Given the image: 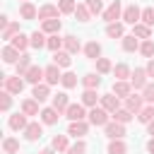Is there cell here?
Instances as JSON below:
<instances>
[{
    "label": "cell",
    "instance_id": "obj_1",
    "mask_svg": "<svg viewBox=\"0 0 154 154\" xmlns=\"http://www.w3.org/2000/svg\"><path fill=\"white\" fill-rule=\"evenodd\" d=\"M89 120L94 123V125H106L108 123V116H106V111L103 108H91V113H89Z\"/></svg>",
    "mask_w": 154,
    "mask_h": 154
},
{
    "label": "cell",
    "instance_id": "obj_2",
    "mask_svg": "<svg viewBox=\"0 0 154 154\" xmlns=\"http://www.w3.org/2000/svg\"><path fill=\"white\" fill-rule=\"evenodd\" d=\"M41 77H46V70L36 67V65H31V67L26 70V79H29L31 84H38V82H41Z\"/></svg>",
    "mask_w": 154,
    "mask_h": 154
},
{
    "label": "cell",
    "instance_id": "obj_3",
    "mask_svg": "<svg viewBox=\"0 0 154 154\" xmlns=\"http://www.w3.org/2000/svg\"><path fill=\"white\" fill-rule=\"evenodd\" d=\"M67 118L75 123V120H82L84 118V108H82V103H70L67 106Z\"/></svg>",
    "mask_w": 154,
    "mask_h": 154
},
{
    "label": "cell",
    "instance_id": "obj_4",
    "mask_svg": "<svg viewBox=\"0 0 154 154\" xmlns=\"http://www.w3.org/2000/svg\"><path fill=\"white\" fill-rule=\"evenodd\" d=\"M106 135L113 137V140H120V137L125 135V128H123L120 123H108V125H106Z\"/></svg>",
    "mask_w": 154,
    "mask_h": 154
},
{
    "label": "cell",
    "instance_id": "obj_5",
    "mask_svg": "<svg viewBox=\"0 0 154 154\" xmlns=\"http://www.w3.org/2000/svg\"><path fill=\"white\" fill-rule=\"evenodd\" d=\"M5 89H7V91H17V94H19V91L24 89V82H22L19 77H5Z\"/></svg>",
    "mask_w": 154,
    "mask_h": 154
},
{
    "label": "cell",
    "instance_id": "obj_6",
    "mask_svg": "<svg viewBox=\"0 0 154 154\" xmlns=\"http://www.w3.org/2000/svg\"><path fill=\"white\" fill-rule=\"evenodd\" d=\"M38 19H58V7H53V5H46V7H41L38 10Z\"/></svg>",
    "mask_w": 154,
    "mask_h": 154
},
{
    "label": "cell",
    "instance_id": "obj_7",
    "mask_svg": "<svg viewBox=\"0 0 154 154\" xmlns=\"http://www.w3.org/2000/svg\"><path fill=\"white\" fill-rule=\"evenodd\" d=\"M118 14H120V2H118V0H116V2H113V5H111V7H108V10H106V12H103V19H106V22H111V24H113V22H116V19H118Z\"/></svg>",
    "mask_w": 154,
    "mask_h": 154
},
{
    "label": "cell",
    "instance_id": "obj_8",
    "mask_svg": "<svg viewBox=\"0 0 154 154\" xmlns=\"http://www.w3.org/2000/svg\"><path fill=\"white\" fill-rule=\"evenodd\" d=\"M123 17H125L128 24H137V19L142 17V12H140L135 5H130V7H125V14H123Z\"/></svg>",
    "mask_w": 154,
    "mask_h": 154
},
{
    "label": "cell",
    "instance_id": "obj_9",
    "mask_svg": "<svg viewBox=\"0 0 154 154\" xmlns=\"http://www.w3.org/2000/svg\"><path fill=\"white\" fill-rule=\"evenodd\" d=\"M101 106H103L106 111L116 113V111H118V99H116L113 94H106V96H101Z\"/></svg>",
    "mask_w": 154,
    "mask_h": 154
},
{
    "label": "cell",
    "instance_id": "obj_10",
    "mask_svg": "<svg viewBox=\"0 0 154 154\" xmlns=\"http://www.w3.org/2000/svg\"><path fill=\"white\" fill-rule=\"evenodd\" d=\"M46 79H48V84H58V82L63 79V75L58 72V65H51V67H46Z\"/></svg>",
    "mask_w": 154,
    "mask_h": 154
},
{
    "label": "cell",
    "instance_id": "obj_11",
    "mask_svg": "<svg viewBox=\"0 0 154 154\" xmlns=\"http://www.w3.org/2000/svg\"><path fill=\"white\" fill-rule=\"evenodd\" d=\"M67 106H70V103H67V94H55V96H53V108H55L58 113H60L63 108H67Z\"/></svg>",
    "mask_w": 154,
    "mask_h": 154
},
{
    "label": "cell",
    "instance_id": "obj_12",
    "mask_svg": "<svg viewBox=\"0 0 154 154\" xmlns=\"http://www.w3.org/2000/svg\"><path fill=\"white\" fill-rule=\"evenodd\" d=\"M70 135H75V137H82V135H87V123H82V120H75V123L70 125Z\"/></svg>",
    "mask_w": 154,
    "mask_h": 154
},
{
    "label": "cell",
    "instance_id": "obj_13",
    "mask_svg": "<svg viewBox=\"0 0 154 154\" xmlns=\"http://www.w3.org/2000/svg\"><path fill=\"white\" fill-rule=\"evenodd\" d=\"M53 63H55V65H60V67H67V65H70V53L55 51V55H53Z\"/></svg>",
    "mask_w": 154,
    "mask_h": 154
},
{
    "label": "cell",
    "instance_id": "obj_14",
    "mask_svg": "<svg viewBox=\"0 0 154 154\" xmlns=\"http://www.w3.org/2000/svg\"><path fill=\"white\" fill-rule=\"evenodd\" d=\"M22 111H24L26 116H36V113H38V101H36V99H34V101H31V99L24 101V103H22Z\"/></svg>",
    "mask_w": 154,
    "mask_h": 154
},
{
    "label": "cell",
    "instance_id": "obj_15",
    "mask_svg": "<svg viewBox=\"0 0 154 154\" xmlns=\"http://www.w3.org/2000/svg\"><path fill=\"white\" fill-rule=\"evenodd\" d=\"M41 118H43V123L51 125V123L58 120V111H55V108H43V111H41Z\"/></svg>",
    "mask_w": 154,
    "mask_h": 154
},
{
    "label": "cell",
    "instance_id": "obj_16",
    "mask_svg": "<svg viewBox=\"0 0 154 154\" xmlns=\"http://www.w3.org/2000/svg\"><path fill=\"white\" fill-rule=\"evenodd\" d=\"M144 77H147V70H135L132 72V87H144Z\"/></svg>",
    "mask_w": 154,
    "mask_h": 154
},
{
    "label": "cell",
    "instance_id": "obj_17",
    "mask_svg": "<svg viewBox=\"0 0 154 154\" xmlns=\"http://www.w3.org/2000/svg\"><path fill=\"white\" fill-rule=\"evenodd\" d=\"M34 99H36V101L48 99V87H46V84H36V87H34Z\"/></svg>",
    "mask_w": 154,
    "mask_h": 154
},
{
    "label": "cell",
    "instance_id": "obj_18",
    "mask_svg": "<svg viewBox=\"0 0 154 154\" xmlns=\"http://www.w3.org/2000/svg\"><path fill=\"white\" fill-rule=\"evenodd\" d=\"M26 137H29V140H38V137H41V125H38V123L26 125Z\"/></svg>",
    "mask_w": 154,
    "mask_h": 154
},
{
    "label": "cell",
    "instance_id": "obj_19",
    "mask_svg": "<svg viewBox=\"0 0 154 154\" xmlns=\"http://www.w3.org/2000/svg\"><path fill=\"white\" fill-rule=\"evenodd\" d=\"M31 46L34 48H43V46H48V41H43V34L41 31H34L31 34Z\"/></svg>",
    "mask_w": 154,
    "mask_h": 154
},
{
    "label": "cell",
    "instance_id": "obj_20",
    "mask_svg": "<svg viewBox=\"0 0 154 154\" xmlns=\"http://www.w3.org/2000/svg\"><path fill=\"white\" fill-rule=\"evenodd\" d=\"M84 51H87V55H89V58H94V60H96V58H99V53H101V46H99L96 41H91V43H87V48H84Z\"/></svg>",
    "mask_w": 154,
    "mask_h": 154
},
{
    "label": "cell",
    "instance_id": "obj_21",
    "mask_svg": "<svg viewBox=\"0 0 154 154\" xmlns=\"http://www.w3.org/2000/svg\"><path fill=\"white\" fill-rule=\"evenodd\" d=\"M2 60H5V63H14V60H17V48H14V46H7V48L2 51Z\"/></svg>",
    "mask_w": 154,
    "mask_h": 154
},
{
    "label": "cell",
    "instance_id": "obj_22",
    "mask_svg": "<svg viewBox=\"0 0 154 154\" xmlns=\"http://www.w3.org/2000/svg\"><path fill=\"white\" fill-rule=\"evenodd\" d=\"M2 149H5L7 154H14V152L19 149V142H17V140H12V137H7V140L2 142Z\"/></svg>",
    "mask_w": 154,
    "mask_h": 154
},
{
    "label": "cell",
    "instance_id": "obj_23",
    "mask_svg": "<svg viewBox=\"0 0 154 154\" xmlns=\"http://www.w3.org/2000/svg\"><path fill=\"white\" fill-rule=\"evenodd\" d=\"M22 17H24V19H34V17H36V10H34L31 2H24V5H22Z\"/></svg>",
    "mask_w": 154,
    "mask_h": 154
},
{
    "label": "cell",
    "instance_id": "obj_24",
    "mask_svg": "<svg viewBox=\"0 0 154 154\" xmlns=\"http://www.w3.org/2000/svg\"><path fill=\"white\" fill-rule=\"evenodd\" d=\"M106 34H108L111 38H116V36H123V26L113 22V24H108V26H106Z\"/></svg>",
    "mask_w": 154,
    "mask_h": 154
},
{
    "label": "cell",
    "instance_id": "obj_25",
    "mask_svg": "<svg viewBox=\"0 0 154 154\" xmlns=\"http://www.w3.org/2000/svg\"><path fill=\"white\" fill-rule=\"evenodd\" d=\"M82 103L94 106V103H96V91H94V89H87V91L82 94Z\"/></svg>",
    "mask_w": 154,
    "mask_h": 154
},
{
    "label": "cell",
    "instance_id": "obj_26",
    "mask_svg": "<svg viewBox=\"0 0 154 154\" xmlns=\"http://www.w3.org/2000/svg\"><path fill=\"white\" fill-rule=\"evenodd\" d=\"M24 125H26L24 116H19V113H17V116H12V118H10V128H12V130H19V128H24Z\"/></svg>",
    "mask_w": 154,
    "mask_h": 154
},
{
    "label": "cell",
    "instance_id": "obj_27",
    "mask_svg": "<svg viewBox=\"0 0 154 154\" xmlns=\"http://www.w3.org/2000/svg\"><path fill=\"white\" fill-rule=\"evenodd\" d=\"M75 14L82 19V22H87L89 19V14H91V10L87 7V5H77V10H75Z\"/></svg>",
    "mask_w": 154,
    "mask_h": 154
},
{
    "label": "cell",
    "instance_id": "obj_28",
    "mask_svg": "<svg viewBox=\"0 0 154 154\" xmlns=\"http://www.w3.org/2000/svg\"><path fill=\"white\" fill-rule=\"evenodd\" d=\"M58 29H60V19H46V22H43V31H51V34H53V31H58Z\"/></svg>",
    "mask_w": 154,
    "mask_h": 154
},
{
    "label": "cell",
    "instance_id": "obj_29",
    "mask_svg": "<svg viewBox=\"0 0 154 154\" xmlns=\"http://www.w3.org/2000/svg\"><path fill=\"white\" fill-rule=\"evenodd\" d=\"M65 46H67L70 53H77V51H79V41H77L75 36H65Z\"/></svg>",
    "mask_w": 154,
    "mask_h": 154
},
{
    "label": "cell",
    "instance_id": "obj_30",
    "mask_svg": "<svg viewBox=\"0 0 154 154\" xmlns=\"http://www.w3.org/2000/svg\"><path fill=\"white\" fill-rule=\"evenodd\" d=\"M128 111H130V113H132V111H142L140 96H130V99H128Z\"/></svg>",
    "mask_w": 154,
    "mask_h": 154
},
{
    "label": "cell",
    "instance_id": "obj_31",
    "mask_svg": "<svg viewBox=\"0 0 154 154\" xmlns=\"http://www.w3.org/2000/svg\"><path fill=\"white\" fill-rule=\"evenodd\" d=\"M29 63H31V58H29V55H22V58H19V63H17V70H19V75H22V72L26 75V70H29Z\"/></svg>",
    "mask_w": 154,
    "mask_h": 154
},
{
    "label": "cell",
    "instance_id": "obj_32",
    "mask_svg": "<svg viewBox=\"0 0 154 154\" xmlns=\"http://www.w3.org/2000/svg\"><path fill=\"white\" fill-rule=\"evenodd\" d=\"M99 82H101V77H96V75H87V77H84V87H87V89L99 87Z\"/></svg>",
    "mask_w": 154,
    "mask_h": 154
},
{
    "label": "cell",
    "instance_id": "obj_33",
    "mask_svg": "<svg viewBox=\"0 0 154 154\" xmlns=\"http://www.w3.org/2000/svg\"><path fill=\"white\" fill-rule=\"evenodd\" d=\"M113 91H116L118 96H128V94H130V84H125V82H118V84L113 87Z\"/></svg>",
    "mask_w": 154,
    "mask_h": 154
},
{
    "label": "cell",
    "instance_id": "obj_34",
    "mask_svg": "<svg viewBox=\"0 0 154 154\" xmlns=\"http://www.w3.org/2000/svg\"><path fill=\"white\" fill-rule=\"evenodd\" d=\"M152 118H154V108L147 106V108L140 111V120H142V123H152Z\"/></svg>",
    "mask_w": 154,
    "mask_h": 154
},
{
    "label": "cell",
    "instance_id": "obj_35",
    "mask_svg": "<svg viewBox=\"0 0 154 154\" xmlns=\"http://www.w3.org/2000/svg\"><path fill=\"white\" fill-rule=\"evenodd\" d=\"M108 154H125V144L118 140V142H111V147H108Z\"/></svg>",
    "mask_w": 154,
    "mask_h": 154
},
{
    "label": "cell",
    "instance_id": "obj_36",
    "mask_svg": "<svg viewBox=\"0 0 154 154\" xmlns=\"http://www.w3.org/2000/svg\"><path fill=\"white\" fill-rule=\"evenodd\" d=\"M19 31V24H5V31H2V38H14L12 34Z\"/></svg>",
    "mask_w": 154,
    "mask_h": 154
},
{
    "label": "cell",
    "instance_id": "obj_37",
    "mask_svg": "<svg viewBox=\"0 0 154 154\" xmlns=\"http://www.w3.org/2000/svg\"><path fill=\"white\" fill-rule=\"evenodd\" d=\"M123 48H125V51H135V48H137V38H135V36H125V38H123Z\"/></svg>",
    "mask_w": 154,
    "mask_h": 154
},
{
    "label": "cell",
    "instance_id": "obj_38",
    "mask_svg": "<svg viewBox=\"0 0 154 154\" xmlns=\"http://www.w3.org/2000/svg\"><path fill=\"white\" fill-rule=\"evenodd\" d=\"M60 82H63V84H65V87H67V89H70V87H75V84H77V77H75V75H72V72H65V75H63V79H60Z\"/></svg>",
    "mask_w": 154,
    "mask_h": 154
},
{
    "label": "cell",
    "instance_id": "obj_39",
    "mask_svg": "<svg viewBox=\"0 0 154 154\" xmlns=\"http://www.w3.org/2000/svg\"><path fill=\"white\" fill-rule=\"evenodd\" d=\"M135 36L147 38V36H149V26H147V24H135Z\"/></svg>",
    "mask_w": 154,
    "mask_h": 154
},
{
    "label": "cell",
    "instance_id": "obj_40",
    "mask_svg": "<svg viewBox=\"0 0 154 154\" xmlns=\"http://www.w3.org/2000/svg\"><path fill=\"white\" fill-rule=\"evenodd\" d=\"M12 46H14V48H19V51H22V48H26V36L17 34V36L12 38Z\"/></svg>",
    "mask_w": 154,
    "mask_h": 154
},
{
    "label": "cell",
    "instance_id": "obj_41",
    "mask_svg": "<svg viewBox=\"0 0 154 154\" xmlns=\"http://www.w3.org/2000/svg\"><path fill=\"white\" fill-rule=\"evenodd\" d=\"M63 43H65V38H58V36H51V38H48V48H51V51H58Z\"/></svg>",
    "mask_w": 154,
    "mask_h": 154
},
{
    "label": "cell",
    "instance_id": "obj_42",
    "mask_svg": "<svg viewBox=\"0 0 154 154\" xmlns=\"http://www.w3.org/2000/svg\"><path fill=\"white\" fill-rule=\"evenodd\" d=\"M113 118H116L118 123H128L132 116H130V111H116V113H113Z\"/></svg>",
    "mask_w": 154,
    "mask_h": 154
},
{
    "label": "cell",
    "instance_id": "obj_43",
    "mask_svg": "<svg viewBox=\"0 0 154 154\" xmlns=\"http://www.w3.org/2000/svg\"><path fill=\"white\" fill-rule=\"evenodd\" d=\"M142 19H144V24H147V26H152V24H154V10H152V7H147V10L142 12Z\"/></svg>",
    "mask_w": 154,
    "mask_h": 154
},
{
    "label": "cell",
    "instance_id": "obj_44",
    "mask_svg": "<svg viewBox=\"0 0 154 154\" xmlns=\"http://www.w3.org/2000/svg\"><path fill=\"white\" fill-rule=\"evenodd\" d=\"M96 70H99V72H108V70H111V63H108L106 58H99V60H96Z\"/></svg>",
    "mask_w": 154,
    "mask_h": 154
},
{
    "label": "cell",
    "instance_id": "obj_45",
    "mask_svg": "<svg viewBox=\"0 0 154 154\" xmlns=\"http://www.w3.org/2000/svg\"><path fill=\"white\" fill-rule=\"evenodd\" d=\"M142 53H144L147 58H152V55H154V41H144V43H142Z\"/></svg>",
    "mask_w": 154,
    "mask_h": 154
},
{
    "label": "cell",
    "instance_id": "obj_46",
    "mask_svg": "<svg viewBox=\"0 0 154 154\" xmlns=\"http://www.w3.org/2000/svg\"><path fill=\"white\" fill-rule=\"evenodd\" d=\"M60 10L63 12H75L77 7H75V0H60Z\"/></svg>",
    "mask_w": 154,
    "mask_h": 154
},
{
    "label": "cell",
    "instance_id": "obj_47",
    "mask_svg": "<svg viewBox=\"0 0 154 154\" xmlns=\"http://www.w3.org/2000/svg\"><path fill=\"white\" fill-rule=\"evenodd\" d=\"M67 147V140L63 137V135H58L55 140H53V149H65Z\"/></svg>",
    "mask_w": 154,
    "mask_h": 154
},
{
    "label": "cell",
    "instance_id": "obj_48",
    "mask_svg": "<svg viewBox=\"0 0 154 154\" xmlns=\"http://www.w3.org/2000/svg\"><path fill=\"white\" fill-rule=\"evenodd\" d=\"M84 149H87V147H84V142H77L75 147H70V149H67V154H84Z\"/></svg>",
    "mask_w": 154,
    "mask_h": 154
},
{
    "label": "cell",
    "instance_id": "obj_49",
    "mask_svg": "<svg viewBox=\"0 0 154 154\" xmlns=\"http://www.w3.org/2000/svg\"><path fill=\"white\" fill-rule=\"evenodd\" d=\"M87 7L91 12H101V0H87Z\"/></svg>",
    "mask_w": 154,
    "mask_h": 154
},
{
    "label": "cell",
    "instance_id": "obj_50",
    "mask_svg": "<svg viewBox=\"0 0 154 154\" xmlns=\"http://www.w3.org/2000/svg\"><path fill=\"white\" fill-rule=\"evenodd\" d=\"M144 99L147 101H154V84H147L144 87Z\"/></svg>",
    "mask_w": 154,
    "mask_h": 154
},
{
    "label": "cell",
    "instance_id": "obj_51",
    "mask_svg": "<svg viewBox=\"0 0 154 154\" xmlns=\"http://www.w3.org/2000/svg\"><path fill=\"white\" fill-rule=\"evenodd\" d=\"M116 77H120V79L128 77V67H125V65H118V67H116Z\"/></svg>",
    "mask_w": 154,
    "mask_h": 154
},
{
    "label": "cell",
    "instance_id": "obj_52",
    "mask_svg": "<svg viewBox=\"0 0 154 154\" xmlns=\"http://www.w3.org/2000/svg\"><path fill=\"white\" fill-rule=\"evenodd\" d=\"M7 108H10V94L5 91L2 94V111H7Z\"/></svg>",
    "mask_w": 154,
    "mask_h": 154
},
{
    "label": "cell",
    "instance_id": "obj_53",
    "mask_svg": "<svg viewBox=\"0 0 154 154\" xmlns=\"http://www.w3.org/2000/svg\"><path fill=\"white\" fill-rule=\"evenodd\" d=\"M147 75L154 77V60H149V65H147Z\"/></svg>",
    "mask_w": 154,
    "mask_h": 154
},
{
    "label": "cell",
    "instance_id": "obj_54",
    "mask_svg": "<svg viewBox=\"0 0 154 154\" xmlns=\"http://www.w3.org/2000/svg\"><path fill=\"white\" fill-rule=\"evenodd\" d=\"M149 152H152V154H154V140H152V142H149Z\"/></svg>",
    "mask_w": 154,
    "mask_h": 154
},
{
    "label": "cell",
    "instance_id": "obj_55",
    "mask_svg": "<svg viewBox=\"0 0 154 154\" xmlns=\"http://www.w3.org/2000/svg\"><path fill=\"white\" fill-rule=\"evenodd\" d=\"M149 135H154V123H149Z\"/></svg>",
    "mask_w": 154,
    "mask_h": 154
},
{
    "label": "cell",
    "instance_id": "obj_56",
    "mask_svg": "<svg viewBox=\"0 0 154 154\" xmlns=\"http://www.w3.org/2000/svg\"><path fill=\"white\" fill-rule=\"evenodd\" d=\"M41 154H53V149H43V152H41Z\"/></svg>",
    "mask_w": 154,
    "mask_h": 154
}]
</instances>
